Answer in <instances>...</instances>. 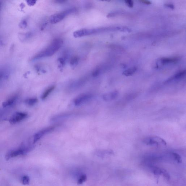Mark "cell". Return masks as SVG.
<instances>
[{"mask_svg": "<svg viewBox=\"0 0 186 186\" xmlns=\"http://www.w3.org/2000/svg\"><path fill=\"white\" fill-rule=\"evenodd\" d=\"M66 1H59H59H55V2L56 3H63L65 2Z\"/></svg>", "mask_w": 186, "mask_h": 186, "instance_id": "28", "label": "cell"}, {"mask_svg": "<svg viewBox=\"0 0 186 186\" xmlns=\"http://www.w3.org/2000/svg\"><path fill=\"white\" fill-rule=\"evenodd\" d=\"M22 183L24 185H28L30 183V178L28 175H25L22 179Z\"/></svg>", "mask_w": 186, "mask_h": 186, "instance_id": "17", "label": "cell"}, {"mask_svg": "<svg viewBox=\"0 0 186 186\" xmlns=\"http://www.w3.org/2000/svg\"><path fill=\"white\" fill-rule=\"evenodd\" d=\"M78 61V58L77 57H74L71 60V61H70V64L72 65H74L75 64H76Z\"/></svg>", "mask_w": 186, "mask_h": 186, "instance_id": "23", "label": "cell"}, {"mask_svg": "<svg viewBox=\"0 0 186 186\" xmlns=\"http://www.w3.org/2000/svg\"><path fill=\"white\" fill-rule=\"evenodd\" d=\"M1 43H2L1 41V40H0V44H1Z\"/></svg>", "mask_w": 186, "mask_h": 186, "instance_id": "30", "label": "cell"}, {"mask_svg": "<svg viewBox=\"0 0 186 186\" xmlns=\"http://www.w3.org/2000/svg\"><path fill=\"white\" fill-rule=\"evenodd\" d=\"M143 142L146 145L152 146H158L160 145L166 146L167 144L164 140L156 136L146 137L143 140Z\"/></svg>", "mask_w": 186, "mask_h": 186, "instance_id": "4", "label": "cell"}, {"mask_svg": "<svg viewBox=\"0 0 186 186\" xmlns=\"http://www.w3.org/2000/svg\"><path fill=\"white\" fill-rule=\"evenodd\" d=\"M141 2L145 4H150L151 3V2H150L149 1H141Z\"/></svg>", "mask_w": 186, "mask_h": 186, "instance_id": "27", "label": "cell"}, {"mask_svg": "<svg viewBox=\"0 0 186 186\" xmlns=\"http://www.w3.org/2000/svg\"><path fill=\"white\" fill-rule=\"evenodd\" d=\"M17 96L15 95L10 97L9 99L7 100L6 101H5L3 103V107H6L11 106L13 104L17 99Z\"/></svg>", "mask_w": 186, "mask_h": 186, "instance_id": "13", "label": "cell"}, {"mask_svg": "<svg viewBox=\"0 0 186 186\" xmlns=\"http://www.w3.org/2000/svg\"><path fill=\"white\" fill-rule=\"evenodd\" d=\"M55 127L51 126L45 128L37 133L34 136V143H35L44 135L53 131L55 130Z\"/></svg>", "mask_w": 186, "mask_h": 186, "instance_id": "7", "label": "cell"}, {"mask_svg": "<svg viewBox=\"0 0 186 186\" xmlns=\"http://www.w3.org/2000/svg\"><path fill=\"white\" fill-rule=\"evenodd\" d=\"M93 95L91 94H84L81 95L74 100L75 106H80L91 100L93 97Z\"/></svg>", "mask_w": 186, "mask_h": 186, "instance_id": "5", "label": "cell"}, {"mask_svg": "<svg viewBox=\"0 0 186 186\" xmlns=\"http://www.w3.org/2000/svg\"><path fill=\"white\" fill-rule=\"evenodd\" d=\"M153 173L155 175H159L161 174V169L157 167H154L153 169Z\"/></svg>", "mask_w": 186, "mask_h": 186, "instance_id": "21", "label": "cell"}, {"mask_svg": "<svg viewBox=\"0 0 186 186\" xmlns=\"http://www.w3.org/2000/svg\"><path fill=\"white\" fill-rule=\"evenodd\" d=\"M87 180V176L85 174H82L81 175L78 180V184L79 185L85 182Z\"/></svg>", "mask_w": 186, "mask_h": 186, "instance_id": "18", "label": "cell"}, {"mask_svg": "<svg viewBox=\"0 0 186 186\" xmlns=\"http://www.w3.org/2000/svg\"><path fill=\"white\" fill-rule=\"evenodd\" d=\"M29 149L28 148H20L17 149L9 151L6 155V159L8 160L11 157H16L19 156L23 155L28 152L29 150Z\"/></svg>", "mask_w": 186, "mask_h": 186, "instance_id": "6", "label": "cell"}, {"mask_svg": "<svg viewBox=\"0 0 186 186\" xmlns=\"http://www.w3.org/2000/svg\"><path fill=\"white\" fill-rule=\"evenodd\" d=\"M113 30V28L112 27L85 28L75 31L73 35L75 38H79Z\"/></svg>", "mask_w": 186, "mask_h": 186, "instance_id": "2", "label": "cell"}, {"mask_svg": "<svg viewBox=\"0 0 186 186\" xmlns=\"http://www.w3.org/2000/svg\"><path fill=\"white\" fill-rule=\"evenodd\" d=\"M161 174H162L167 180H169L170 178L169 173L164 169H161Z\"/></svg>", "mask_w": 186, "mask_h": 186, "instance_id": "20", "label": "cell"}, {"mask_svg": "<svg viewBox=\"0 0 186 186\" xmlns=\"http://www.w3.org/2000/svg\"><path fill=\"white\" fill-rule=\"evenodd\" d=\"M38 100L36 98H31L25 100V102L29 106H32L36 104L38 102Z\"/></svg>", "mask_w": 186, "mask_h": 186, "instance_id": "16", "label": "cell"}, {"mask_svg": "<svg viewBox=\"0 0 186 186\" xmlns=\"http://www.w3.org/2000/svg\"><path fill=\"white\" fill-rule=\"evenodd\" d=\"M173 156L175 161H177V163H181L182 162V158L181 156L178 154L176 153H172Z\"/></svg>", "mask_w": 186, "mask_h": 186, "instance_id": "19", "label": "cell"}, {"mask_svg": "<svg viewBox=\"0 0 186 186\" xmlns=\"http://www.w3.org/2000/svg\"><path fill=\"white\" fill-rule=\"evenodd\" d=\"M76 11V9L75 8H70L61 13L53 15L50 18V22L52 24L58 23L63 20L66 16L74 13Z\"/></svg>", "mask_w": 186, "mask_h": 186, "instance_id": "3", "label": "cell"}, {"mask_svg": "<svg viewBox=\"0 0 186 186\" xmlns=\"http://www.w3.org/2000/svg\"><path fill=\"white\" fill-rule=\"evenodd\" d=\"M125 2H126V4L129 7L132 8L133 7V3L132 1L127 0V1H125Z\"/></svg>", "mask_w": 186, "mask_h": 186, "instance_id": "24", "label": "cell"}, {"mask_svg": "<svg viewBox=\"0 0 186 186\" xmlns=\"http://www.w3.org/2000/svg\"><path fill=\"white\" fill-rule=\"evenodd\" d=\"M72 113H64L57 115L53 117L51 119V121L53 122H56V121H60L61 120L69 118L72 115Z\"/></svg>", "mask_w": 186, "mask_h": 186, "instance_id": "10", "label": "cell"}, {"mask_svg": "<svg viewBox=\"0 0 186 186\" xmlns=\"http://www.w3.org/2000/svg\"><path fill=\"white\" fill-rule=\"evenodd\" d=\"M27 4L29 6H32L34 5V4H35L36 2V1H27Z\"/></svg>", "mask_w": 186, "mask_h": 186, "instance_id": "25", "label": "cell"}, {"mask_svg": "<svg viewBox=\"0 0 186 186\" xmlns=\"http://www.w3.org/2000/svg\"><path fill=\"white\" fill-rule=\"evenodd\" d=\"M27 115V114L25 113L17 112L13 115L9 120V121L12 124H16L23 120L26 118Z\"/></svg>", "mask_w": 186, "mask_h": 186, "instance_id": "8", "label": "cell"}, {"mask_svg": "<svg viewBox=\"0 0 186 186\" xmlns=\"http://www.w3.org/2000/svg\"><path fill=\"white\" fill-rule=\"evenodd\" d=\"M62 43V40L60 39L54 40L48 47L35 55L32 58L31 60H35L53 55L59 50Z\"/></svg>", "mask_w": 186, "mask_h": 186, "instance_id": "1", "label": "cell"}, {"mask_svg": "<svg viewBox=\"0 0 186 186\" xmlns=\"http://www.w3.org/2000/svg\"><path fill=\"white\" fill-rule=\"evenodd\" d=\"M177 61L178 59L176 58H164L161 60V63L163 64L176 62Z\"/></svg>", "mask_w": 186, "mask_h": 186, "instance_id": "14", "label": "cell"}, {"mask_svg": "<svg viewBox=\"0 0 186 186\" xmlns=\"http://www.w3.org/2000/svg\"><path fill=\"white\" fill-rule=\"evenodd\" d=\"M136 70V68L135 67H133V68H130V69L124 71L123 73V75L127 76H131L134 74Z\"/></svg>", "mask_w": 186, "mask_h": 186, "instance_id": "15", "label": "cell"}, {"mask_svg": "<svg viewBox=\"0 0 186 186\" xmlns=\"http://www.w3.org/2000/svg\"><path fill=\"white\" fill-rule=\"evenodd\" d=\"M165 5L166 6L171 8V9H174V6L173 5L171 4H166Z\"/></svg>", "mask_w": 186, "mask_h": 186, "instance_id": "26", "label": "cell"}, {"mask_svg": "<svg viewBox=\"0 0 186 186\" xmlns=\"http://www.w3.org/2000/svg\"><path fill=\"white\" fill-rule=\"evenodd\" d=\"M27 22L24 19L23 20H22L20 23L19 26L21 28H25V27L27 26Z\"/></svg>", "mask_w": 186, "mask_h": 186, "instance_id": "22", "label": "cell"}, {"mask_svg": "<svg viewBox=\"0 0 186 186\" xmlns=\"http://www.w3.org/2000/svg\"><path fill=\"white\" fill-rule=\"evenodd\" d=\"M119 95V92L117 91L106 93L102 96V99L104 101H110L115 99Z\"/></svg>", "mask_w": 186, "mask_h": 186, "instance_id": "9", "label": "cell"}, {"mask_svg": "<svg viewBox=\"0 0 186 186\" xmlns=\"http://www.w3.org/2000/svg\"><path fill=\"white\" fill-rule=\"evenodd\" d=\"M186 74V71H182L179 72L177 74L174 75L173 76L171 77L169 79L165 81V83L166 84L170 82L171 81L174 80H177L180 79L182 78L185 76Z\"/></svg>", "mask_w": 186, "mask_h": 186, "instance_id": "11", "label": "cell"}, {"mask_svg": "<svg viewBox=\"0 0 186 186\" xmlns=\"http://www.w3.org/2000/svg\"><path fill=\"white\" fill-rule=\"evenodd\" d=\"M1 1H0V8H1Z\"/></svg>", "mask_w": 186, "mask_h": 186, "instance_id": "29", "label": "cell"}, {"mask_svg": "<svg viewBox=\"0 0 186 186\" xmlns=\"http://www.w3.org/2000/svg\"><path fill=\"white\" fill-rule=\"evenodd\" d=\"M55 88V86H52L49 87L44 92L41 98L43 100L45 99L51 94V92L54 91Z\"/></svg>", "mask_w": 186, "mask_h": 186, "instance_id": "12", "label": "cell"}]
</instances>
